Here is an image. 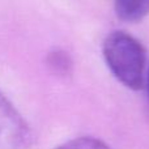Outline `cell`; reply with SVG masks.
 <instances>
[{"instance_id":"cell-5","label":"cell","mask_w":149,"mask_h":149,"mask_svg":"<svg viewBox=\"0 0 149 149\" xmlns=\"http://www.w3.org/2000/svg\"><path fill=\"white\" fill-rule=\"evenodd\" d=\"M55 149H111L107 144L98 139L90 136H81L68 140L63 144L58 145Z\"/></svg>"},{"instance_id":"cell-2","label":"cell","mask_w":149,"mask_h":149,"mask_svg":"<svg viewBox=\"0 0 149 149\" xmlns=\"http://www.w3.org/2000/svg\"><path fill=\"white\" fill-rule=\"evenodd\" d=\"M34 134L12 102L0 92V149H31Z\"/></svg>"},{"instance_id":"cell-6","label":"cell","mask_w":149,"mask_h":149,"mask_svg":"<svg viewBox=\"0 0 149 149\" xmlns=\"http://www.w3.org/2000/svg\"><path fill=\"white\" fill-rule=\"evenodd\" d=\"M145 85H147V92H148V102H149V68H148L147 76H145Z\"/></svg>"},{"instance_id":"cell-1","label":"cell","mask_w":149,"mask_h":149,"mask_svg":"<svg viewBox=\"0 0 149 149\" xmlns=\"http://www.w3.org/2000/svg\"><path fill=\"white\" fill-rule=\"evenodd\" d=\"M110 72L126 88L140 90L145 85L147 51L141 42L122 30L111 31L102 45Z\"/></svg>"},{"instance_id":"cell-3","label":"cell","mask_w":149,"mask_h":149,"mask_svg":"<svg viewBox=\"0 0 149 149\" xmlns=\"http://www.w3.org/2000/svg\"><path fill=\"white\" fill-rule=\"evenodd\" d=\"M115 13L120 20L137 22L149 15V0H114Z\"/></svg>"},{"instance_id":"cell-4","label":"cell","mask_w":149,"mask_h":149,"mask_svg":"<svg viewBox=\"0 0 149 149\" xmlns=\"http://www.w3.org/2000/svg\"><path fill=\"white\" fill-rule=\"evenodd\" d=\"M47 63H49L50 68L58 74H68L72 68L71 58L68 56L67 52L62 51V50H54L50 52Z\"/></svg>"}]
</instances>
